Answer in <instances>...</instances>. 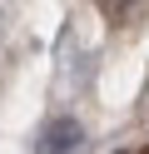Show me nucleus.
Returning a JSON list of instances; mask_svg holds the SVG:
<instances>
[{
	"label": "nucleus",
	"mask_w": 149,
	"mask_h": 154,
	"mask_svg": "<svg viewBox=\"0 0 149 154\" xmlns=\"http://www.w3.org/2000/svg\"><path fill=\"white\" fill-rule=\"evenodd\" d=\"M79 139V129H75V124H50V134H45V139H40V154H60V149H70V144H75Z\"/></svg>",
	"instance_id": "obj_1"
}]
</instances>
